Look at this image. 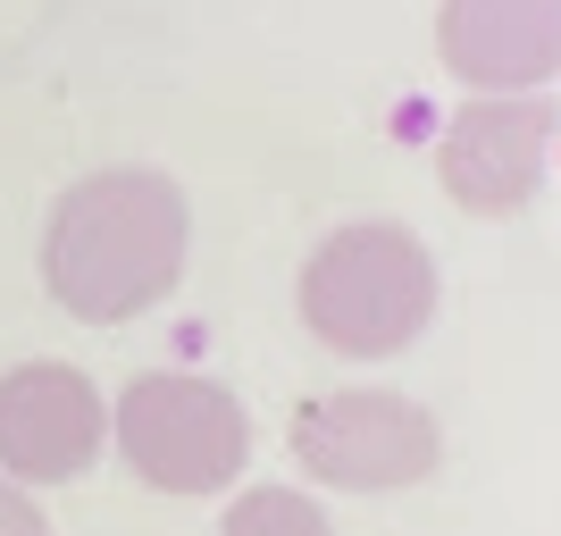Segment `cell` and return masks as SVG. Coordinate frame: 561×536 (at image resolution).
Masks as SVG:
<instances>
[{
    "label": "cell",
    "instance_id": "cell-1",
    "mask_svg": "<svg viewBox=\"0 0 561 536\" xmlns=\"http://www.w3.org/2000/svg\"><path fill=\"white\" fill-rule=\"evenodd\" d=\"M193 202L168 168H93L43 218V294L84 327H126L185 285Z\"/></svg>",
    "mask_w": 561,
    "mask_h": 536
},
{
    "label": "cell",
    "instance_id": "cell-2",
    "mask_svg": "<svg viewBox=\"0 0 561 536\" xmlns=\"http://www.w3.org/2000/svg\"><path fill=\"white\" fill-rule=\"evenodd\" d=\"M436 252L402 218H352L319 235L294 277V310L335 361H394L436 319Z\"/></svg>",
    "mask_w": 561,
    "mask_h": 536
},
{
    "label": "cell",
    "instance_id": "cell-3",
    "mask_svg": "<svg viewBox=\"0 0 561 536\" xmlns=\"http://www.w3.org/2000/svg\"><path fill=\"white\" fill-rule=\"evenodd\" d=\"M110 444L151 494H227L252 469V411L202 369H142L110 402Z\"/></svg>",
    "mask_w": 561,
    "mask_h": 536
},
{
    "label": "cell",
    "instance_id": "cell-4",
    "mask_svg": "<svg viewBox=\"0 0 561 536\" xmlns=\"http://www.w3.org/2000/svg\"><path fill=\"white\" fill-rule=\"evenodd\" d=\"M294 469L335 494H402L445 469V427L411 395L344 386L294 411Z\"/></svg>",
    "mask_w": 561,
    "mask_h": 536
},
{
    "label": "cell",
    "instance_id": "cell-5",
    "mask_svg": "<svg viewBox=\"0 0 561 536\" xmlns=\"http://www.w3.org/2000/svg\"><path fill=\"white\" fill-rule=\"evenodd\" d=\"M561 110L545 93H469L436 135V176L469 218H519L545 193Z\"/></svg>",
    "mask_w": 561,
    "mask_h": 536
},
{
    "label": "cell",
    "instance_id": "cell-6",
    "mask_svg": "<svg viewBox=\"0 0 561 536\" xmlns=\"http://www.w3.org/2000/svg\"><path fill=\"white\" fill-rule=\"evenodd\" d=\"M110 444V402L76 361H18L0 369V478L25 494L76 487Z\"/></svg>",
    "mask_w": 561,
    "mask_h": 536
},
{
    "label": "cell",
    "instance_id": "cell-7",
    "mask_svg": "<svg viewBox=\"0 0 561 536\" xmlns=\"http://www.w3.org/2000/svg\"><path fill=\"white\" fill-rule=\"evenodd\" d=\"M436 59L469 93H545L561 76V0H445Z\"/></svg>",
    "mask_w": 561,
    "mask_h": 536
},
{
    "label": "cell",
    "instance_id": "cell-8",
    "mask_svg": "<svg viewBox=\"0 0 561 536\" xmlns=\"http://www.w3.org/2000/svg\"><path fill=\"white\" fill-rule=\"evenodd\" d=\"M218 536H335V520L302 487H243L227 503V528Z\"/></svg>",
    "mask_w": 561,
    "mask_h": 536
},
{
    "label": "cell",
    "instance_id": "cell-9",
    "mask_svg": "<svg viewBox=\"0 0 561 536\" xmlns=\"http://www.w3.org/2000/svg\"><path fill=\"white\" fill-rule=\"evenodd\" d=\"M0 536H50V512L18 487V478H0Z\"/></svg>",
    "mask_w": 561,
    "mask_h": 536
}]
</instances>
